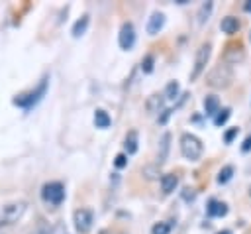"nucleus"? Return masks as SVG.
<instances>
[{"instance_id":"obj_33","label":"nucleus","mask_w":251,"mask_h":234,"mask_svg":"<svg viewBox=\"0 0 251 234\" xmlns=\"http://www.w3.org/2000/svg\"><path fill=\"white\" fill-rule=\"evenodd\" d=\"M249 41H251V31H249Z\"/></svg>"},{"instance_id":"obj_4","label":"nucleus","mask_w":251,"mask_h":234,"mask_svg":"<svg viewBox=\"0 0 251 234\" xmlns=\"http://www.w3.org/2000/svg\"><path fill=\"white\" fill-rule=\"evenodd\" d=\"M210 53H212V45L210 43H202L196 49V57H194V67H192V73H190V81H196L202 75V71L206 69V63L210 59Z\"/></svg>"},{"instance_id":"obj_11","label":"nucleus","mask_w":251,"mask_h":234,"mask_svg":"<svg viewBox=\"0 0 251 234\" xmlns=\"http://www.w3.org/2000/svg\"><path fill=\"white\" fill-rule=\"evenodd\" d=\"M243 57H245V51H243L241 45H231V47H227L226 53H224V61H226L227 65H235V63H239V61H243Z\"/></svg>"},{"instance_id":"obj_21","label":"nucleus","mask_w":251,"mask_h":234,"mask_svg":"<svg viewBox=\"0 0 251 234\" xmlns=\"http://www.w3.org/2000/svg\"><path fill=\"white\" fill-rule=\"evenodd\" d=\"M178 90H180L178 83H176V81H171V83H167V87H165V92H163V96H165L167 100H175V98L178 96Z\"/></svg>"},{"instance_id":"obj_5","label":"nucleus","mask_w":251,"mask_h":234,"mask_svg":"<svg viewBox=\"0 0 251 234\" xmlns=\"http://www.w3.org/2000/svg\"><path fill=\"white\" fill-rule=\"evenodd\" d=\"M94 222V212L90 208H78L75 212V228L80 234H88Z\"/></svg>"},{"instance_id":"obj_17","label":"nucleus","mask_w":251,"mask_h":234,"mask_svg":"<svg viewBox=\"0 0 251 234\" xmlns=\"http://www.w3.org/2000/svg\"><path fill=\"white\" fill-rule=\"evenodd\" d=\"M94 124H96V128L106 130V128L112 124V118H110V114H108L106 110H96V112H94Z\"/></svg>"},{"instance_id":"obj_13","label":"nucleus","mask_w":251,"mask_h":234,"mask_svg":"<svg viewBox=\"0 0 251 234\" xmlns=\"http://www.w3.org/2000/svg\"><path fill=\"white\" fill-rule=\"evenodd\" d=\"M176 187H178V175H175V173H165V175L161 177V191H163L165 195L173 193Z\"/></svg>"},{"instance_id":"obj_9","label":"nucleus","mask_w":251,"mask_h":234,"mask_svg":"<svg viewBox=\"0 0 251 234\" xmlns=\"http://www.w3.org/2000/svg\"><path fill=\"white\" fill-rule=\"evenodd\" d=\"M163 26H165V14H161V12H153L151 14V18L147 20V33L149 35H155V33H159L161 29H163Z\"/></svg>"},{"instance_id":"obj_30","label":"nucleus","mask_w":251,"mask_h":234,"mask_svg":"<svg viewBox=\"0 0 251 234\" xmlns=\"http://www.w3.org/2000/svg\"><path fill=\"white\" fill-rule=\"evenodd\" d=\"M243 8H245L247 12H251V0H249V2H245V6H243Z\"/></svg>"},{"instance_id":"obj_7","label":"nucleus","mask_w":251,"mask_h":234,"mask_svg":"<svg viewBox=\"0 0 251 234\" xmlns=\"http://www.w3.org/2000/svg\"><path fill=\"white\" fill-rule=\"evenodd\" d=\"M24 210H25V203H24V201L6 205V206L2 208V212H0V220H2V224H8V222L18 220V218L24 214Z\"/></svg>"},{"instance_id":"obj_12","label":"nucleus","mask_w":251,"mask_h":234,"mask_svg":"<svg viewBox=\"0 0 251 234\" xmlns=\"http://www.w3.org/2000/svg\"><path fill=\"white\" fill-rule=\"evenodd\" d=\"M204 112H206V116H216L218 112H220V98L216 96V94H208V96H204Z\"/></svg>"},{"instance_id":"obj_25","label":"nucleus","mask_w":251,"mask_h":234,"mask_svg":"<svg viewBox=\"0 0 251 234\" xmlns=\"http://www.w3.org/2000/svg\"><path fill=\"white\" fill-rule=\"evenodd\" d=\"M237 134H239V128H237V126L226 130V134H224V142H226V144H231V142L237 138Z\"/></svg>"},{"instance_id":"obj_20","label":"nucleus","mask_w":251,"mask_h":234,"mask_svg":"<svg viewBox=\"0 0 251 234\" xmlns=\"http://www.w3.org/2000/svg\"><path fill=\"white\" fill-rule=\"evenodd\" d=\"M231 177H233V165H224V167L218 171L216 181H218L220 185H226V183H227Z\"/></svg>"},{"instance_id":"obj_22","label":"nucleus","mask_w":251,"mask_h":234,"mask_svg":"<svg viewBox=\"0 0 251 234\" xmlns=\"http://www.w3.org/2000/svg\"><path fill=\"white\" fill-rule=\"evenodd\" d=\"M212 10H214V2H204V4L200 6V10H198V24H204V22L210 18Z\"/></svg>"},{"instance_id":"obj_6","label":"nucleus","mask_w":251,"mask_h":234,"mask_svg":"<svg viewBox=\"0 0 251 234\" xmlns=\"http://www.w3.org/2000/svg\"><path fill=\"white\" fill-rule=\"evenodd\" d=\"M118 43L124 51H129L133 45H135V28L131 22H124L122 28H120V33H118Z\"/></svg>"},{"instance_id":"obj_3","label":"nucleus","mask_w":251,"mask_h":234,"mask_svg":"<svg viewBox=\"0 0 251 234\" xmlns=\"http://www.w3.org/2000/svg\"><path fill=\"white\" fill-rule=\"evenodd\" d=\"M41 197H43L45 203L61 205L65 201V187H63V183H59V181L45 183L43 189H41Z\"/></svg>"},{"instance_id":"obj_23","label":"nucleus","mask_w":251,"mask_h":234,"mask_svg":"<svg viewBox=\"0 0 251 234\" xmlns=\"http://www.w3.org/2000/svg\"><path fill=\"white\" fill-rule=\"evenodd\" d=\"M229 116H231V108H227V106H226V108H222V110H220V112L214 116V126L222 128V126H224V124L229 120Z\"/></svg>"},{"instance_id":"obj_14","label":"nucleus","mask_w":251,"mask_h":234,"mask_svg":"<svg viewBox=\"0 0 251 234\" xmlns=\"http://www.w3.org/2000/svg\"><path fill=\"white\" fill-rule=\"evenodd\" d=\"M220 29H222L224 33H227V35H233V33L239 29V20H237L235 16H226V18H222V22H220Z\"/></svg>"},{"instance_id":"obj_10","label":"nucleus","mask_w":251,"mask_h":234,"mask_svg":"<svg viewBox=\"0 0 251 234\" xmlns=\"http://www.w3.org/2000/svg\"><path fill=\"white\" fill-rule=\"evenodd\" d=\"M206 214L212 216V218H222V216L227 214V205H226L224 201L212 199V201L208 203V206H206Z\"/></svg>"},{"instance_id":"obj_15","label":"nucleus","mask_w":251,"mask_h":234,"mask_svg":"<svg viewBox=\"0 0 251 234\" xmlns=\"http://www.w3.org/2000/svg\"><path fill=\"white\" fill-rule=\"evenodd\" d=\"M137 144H139V138H137V132L135 130H129L126 134V140H124V149H126V155H133L137 151Z\"/></svg>"},{"instance_id":"obj_18","label":"nucleus","mask_w":251,"mask_h":234,"mask_svg":"<svg viewBox=\"0 0 251 234\" xmlns=\"http://www.w3.org/2000/svg\"><path fill=\"white\" fill-rule=\"evenodd\" d=\"M88 22H90V18H88V14H84V16H80V20H76L75 22V26H73V35L75 37H80L84 31H86V28H88Z\"/></svg>"},{"instance_id":"obj_2","label":"nucleus","mask_w":251,"mask_h":234,"mask_svg":"<svg viewBox=\"0 0 251 234\" xmlns=\"http://www.w3.org/2000/svg\"><path fill=\"white\" fill-rule=\"evenodd\" d=\"M233 79V71H231V65H227L226 61L216 65L210 73H208V85L214 87V88H226Z\"/></svg>"},{"instance_id":"obj_28","label":"nucleus","mask_w":251,"mask_h":234,"mask_svg":"<svg viewBox=\"0 0 251 234\" xmlns=\"http://www.w3.org/2000/svg\"><path fill=\"white\" fill-rule=\"evenodd\" d=\"M241 151H243V153L251 151V134H249V136L243 140V144H241Z\"/></svg>"},{"instance_id":"obj_27","label":"nucleus","mask_w":251,"mask_h":234,"mask_svg":"<svg viewBox=\"0 0 251 234\" xmlns=\"http://www.w3.org/2000/svg\"><path fill=\"white\" fill-rule=\"evenodd\" d=\"M114 165H116L118 169H124V167L127 165V155H126V153H118V155L114 157Z\"/></svg>"},{"instance_id":"obj_31","label":"nucleus","mask_w":251,"mask_h":234,"mask_svg":"<svg viewBox=\"0 0 251 234\" xmlns=\"http://www.w3.org/2000/svg\"><path fill=\"white\" fill-rule=\"evenodd\" d=\"M218 234H231V230H220Z\"/></svg>"},{"instance_id":"obj_8","label":"nucleus","mask_w":251,"mask_h":234,"mask_svg":"<svg viewBox=\"0 0 251 234\" xmlns=\"http://www.w3.org/2000/svg\"><path fill=\"white\" fill-rule=\"evenodd\" d=\"M45 88H47V81L43 79V81H41V85L37 87V90H33V92H27V94H22V96L14 98V104H18V106H22V108H29L31 104H35V102L39 100V96H41V94H45Z\"/></svg>"},{"instance_id":"obj_29","label":"nucleus","mask_w":251,"mask_h":234,"mask_svg":"<svg viewBox=\"0 0 251 234\" xmlns=\"http://www.w3.org/2000/svg\"><path fill=\"white\" fill-rule=\"evenodd\" d=\"M171 112H173V110H169V108H167V110H163V114H161V118H159V122H161V124H165V122H167V118L171 116Z\"/></svg>"},{"instance_id":"obj_19","label":"nucleus","mask_w":251,"mask_h":234,"mask_svg":"<svg viewBox=\"0 0 251 234\" xmlns=\"http://www.w3.org/2000/svg\"><path fill=\"white\" fill-rule=\"evenodd\" d=\"M161 106H163V94H151L149 100H147V110L151 114H155V112L161 110Z\"/></svg>"},{"instance_id":"obj_32","label":"nucleus","mask_w":251,"mask_h":234,"mask_svg":"<svg viewBox=\"0 0 251 234\" xmlns=\"http://www.w3.org/2000/svg\"><path fill=\"white\" fill-rule=\"evenodd\" d=\"M249 197H251V185H249Z\"/></svg>"},{"instance_id":"obj_26","label":"nucleus","mask_w":251,"mask_h":234,"mask_svg":"<svg viewBox=\"0 0 251 234\" xmlns=\"http://www.w3.org/2000/svg\"><path fill=\"white\" fill-rule=\"evenodd\" d=\"M153 63H155L153 55H145V59L141 61V69H143V73H151V71H153Z\"/></svg>"},{"instance_id":"obj_1","label":"nucleus","mask_w":251,"mask_h":234,"mask_svg":"<svg viewBox=\"0 0 251 234\" xmlns=\"http://www.w3.org/2000/svg\"><path fill=\"white\" fill-rule=\"evenodd\" d=\"M180 153L188 161H198L202 157V153H204V146H202V142L194 134L184 132L180 136Z\"/></svg>"},{"instance_id":"obj_16","label":"nucleus","mask_w":251,"mask_h":234,"mask_svg":"<svg viewBox=\"0 0 251 234\" xmlns=\"http://www.w3.org/2000/svg\"><path fill=\"white\" fill-rule=\"evenodd\" d=\"M169 144H171V134L165 132L163 138H161V142H159V155H157L159 163H163V161L167 159V155H169V147H171Z\"/></svg>"},{"instance_id":"obj_24","label":"nucleus","mask_w":251,"mask_h":234,"mask_svg":"<svg viewBox=\"0 0 251 234\" xmlns=\"http://www.w3.org/2000/svg\"><path fill=\"white\" fill-rule=\"evenodd\" d=\"M151 234H171V224L167 222H155L151 228Z\"/></svg>"}]
</instances>
